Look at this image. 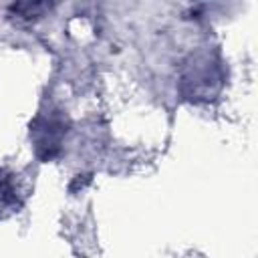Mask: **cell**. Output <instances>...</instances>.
<instances>
[{
  "label": "cell",
  "instance_id": "1",
  "mask_svg": "<svg viewBox=\"0 0 258 258\" xmlns=\"http://www.w3.org/2000/svg\"><path fill=\"white\" fill-rule=\"evenodd\" d=\"M8 191V185H6V181H4V177L0 175V198H4V194Z\"/></svg>",
  "mask_w": 258,
  "mask_h": 258
}]
</instances>
